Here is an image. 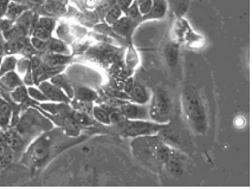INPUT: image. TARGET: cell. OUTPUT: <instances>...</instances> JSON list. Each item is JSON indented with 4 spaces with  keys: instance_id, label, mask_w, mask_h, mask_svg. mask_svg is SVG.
<instances>
[{
    "instance_id": "obj_1",
    "label": "cell",
    "mask_w": 252,
    "mask_h": 190,
    "mask_svg": "<svg viewBox=\"0 0 252 190\" xmlns=\"http://www.w3.org/2000/svg\"><path fill=\"white\" fill-rule=\"evenodd\" d=\"M131 147L137 159L153 165H165L167 159L173 150L165 142L151 136L135 137Z\"/></svg>"
},
{
    "instance_id": "obj_2",
    "label": "cell",
    "mask_w": 252,
    "mask_h": 190,
    "mask_svg": "<svg viewBox=\"0 0 252 190\" xmlns=\"http://www.w3.org/2000/svg\"><path fill=\"white\" fill-rule=\"evenodd\" d=\"M181 107L187 122L191 125L195 133L205 134L207 130V116L206 110L201 101L200 95L197 89L193 86H186L181 96Z\"/></svg>"
},
{
    "instance_id": "obj_3",
    "label": "cell",
    "mask_w": 252,
    "mask_h": 190,
    "mask_svg": "<svg viewBox=\"0 0 252 190\" xmlns=\"http://www.w3.org/2000/svg\"><path fill=\"white\" fill-rule=\"evenodd\" d=\"M172 113V99L165 90L159 89L154 93L148 115L155 123L165 124L169 122Z\"/></svg>"
},
{
    "instance_id": "obj_4",
    "label": "cell",
    "mask_w": 252,
    "mask_h": 190,
    "mask_svg": "<svg viewBox=\"0 0 252 190\" xmlns=\"http://www.w3.org/2000/svg\"><path fill=\"white\" fill-rule=\"evenodd\" d=\"M51 128L52 123L40 116L37 111L28 110L20 117L17 130L20 135H33V134L50 130Z\"/></svg>"
},
{
    "instance_id": "obj_5",
    "label": "cell",
    "mask_w": 252,
    "mask_h": 190,
    "mask_svg": "<svg viewBox=\"0 0 252 190\" xmlns=\"http://www.w3.org/2000/svg\"><path fill=\"white\" fill-rule=\"evenodd\" d=\"M165 124L145 122L143 119H127L123 125V135L128 137L151 136L158 134Z\"/></svg>"
},
{
    "instance_id": "obj_6",
    "label": "cell",
    "mask_w": 252,
    "mask_h": 190,
    "mask_svg": "<svg viewBox=\"0 0 252 190\" xmlns=\"http://www.w3.org/2000/svg\"><path fill=\"white\" fill-rule=\"evenodd\" d=\"M174 33L179 42L187 43L192 46H197L200 44L201 37L193 31V28L184 18H180L174 26Z\"/></svg>"
},
{
    "instance_id": "obj_7",
    "label": "cell",
    "mask_w": 252,
    "mask_h": 190,
    "mask_svg": "<svg viewBox=\"0 0 252 190\" xmlns=\"http://www.w3.org/2000/svg\"><path fill=\"white\" fill-rule=\"evenodd\" d=\"M51 148V138L50 136H42L37 139L29 149V155L32 162H43L50 154Z\"/></svg>"
},
{
    "instance_id": "obj_8",
    "label": "cell",
    "mask_w": 252,
    "mask_h": 190,
    "mask_svg": "<svg viewBox=\"0 0 252 190\" xmlns=\"http://www.w3.org/2000/svg\"><path fill=\"white\" fill-rule=\"evenodd\" d=\"M38 87L49 99V102H57V103H68L70 98L58 86L52 84L51 81H44L38 84Z\"/></svg>"
},
{
    "instance_id": "obj_9",
    "label": "cell",
    "mask_w": 252,
    "mask_h": 190,
    "mask_svg": "<svg viewBox=\"0 0 252 190\" xmlns=\"http://www.w3.org/2000/svg\"><path fill=\"white\" fill-rule=\"evenodd\" d=\"M121 115L127 119H145L148 116V110L143 105L128 103L121 107Z\"/></svg>"
},
{
    "instance_id": "obj_10",
    "label": "cell",
    "mask_w": 252,
    "mask_h": 190,
    "mask_svg": "<svg viewBox=\"0 0 252 190\" xmlns=\"http://www.w3.org/2000/svg\"><path fill=\"white\" fill-rule=\"evenodd\" d=\"M165 166L167 170L171 172L172 175H174V176H179V175H181L183 174L184 166H185V161H184L183 155L178 153V151L172 150L171 155H169V157L166 161Z\"/></svg>"
},
{
    "instance_id": "obj_11",
    "label": "cell",
    "mask_w": 252,
    "mask_h": 190,
    "mask_svg": "<svg viewBox=\"0 0 252 190\" xmlns=\"http://www.w3.org/2000/svg\"><path fill=\"white\" fill-rule=\"evenodd\" d=\"M0 84H1L2 89L10 90V91H12L13 89H16V87H18L20 85H24V84H23L22 77L17 74L16 70L0 76Z\"/></svg>"
},
{
    "instance_id": "obj_12",
    "label": "cell",
    "mask_w": 252,
    "mask_h": 190,
    "mask_svg": "<svg viewBox=\"0 0 252 190\" xmlns=\"http://www.w3.org/2000/svg\"><path fill=\"white\" fill-rule=\"evenodd\" d=\"M134 27H135V23H134L133 19L128 18V17H121L113 24L114 31L122 37H129Z\"/></svg>"
},
{
    "instance_id": "obj_13",
    "label": "cell",
    "mask_w": 252,
    "mask_h": 190,
    "mask_svg": "<svg viewBox=\"0 0 252 190\" xmlns=\"http://www.w3.org/2000/svg\"><path fill=\"white\" fill-rule=\"evenodd\" d=\"M11 117H12V107L2 98L0 101V129H6L10 125Z\"/></svg>"
},
{
    "instance_id": "obj_14",
    "label": "cell",
    "mask_w": 252,
    "mask_h": 190,
    "mask_svg": "<svg viewBox=\"0 0 252 190\" xmlns=\"http://www.w3.org/2000/svg\"><path fill=\"white\" fill-rule=\"evenodd\" d=\"M51 81L52 84H55L56 86L60 87L62 91L65 93L69 98H72L75 96L74 90H72L71 85H70L68 80L65 78V76H63L62 74H57L55 75L54 77H51V81Z\"/></svg>"
},
{
    "instance_id": "obj_15",
    "label": "cell",
    "mask_w": 252,
    "mask_h": 190,
    "mask_svg": "<svg viewBox=\"0 0 252 190\" xmlns=\"http://www.w3.org/2000/svg\"><path fill=\"white\" fill-rule=\"evenodd\" d=\"M128 95H129V97L137 104L147 103L149 99V96L145 87L137 83H134V85L131 87L130 91L128 92Z\"/></svg>"
},
{
    "instance_id": "obj_16",
    "label": "cell",
    "mask_w": 252,
    "mask_h": 190,
    "mask_svg": "<svg viewBox=\"0 0 252 190\" xmlns=\"http://www.w3.org/2000/svg\"><path fill=\"white\" fill-rule=\"evenodd\" d=\"M25 11H26V7L23 6L22 4H17V2L11 1L10 4H8L5 17H6V19L10 20L11 23H13L16 22V20L18 19L19 17L25 12Z\"/></svg>"
},
{
    "instance_id": "obj_17",
    "label": "cell",
    "mask_w": 252,
    "mask_h": 190,
    "mask_svg": "<svg viewBox=\"0 0 252 190\" xmlns=\"http://www.w3.org/2000/svg\"><path fill=\"white\" fill-rule=\"evenodd\" d=\"M134 2L136 5L140 19H148L149 14L152 12V8H153L154 0H135Z\"/></svg>"
},
{
    "instance_id": "obj_18",
    "label": "cell",
    "mask_w": 252,
    "mask_h": 190,
    "mask_svg": "<svg viewBox=\"0 0 252 190\" xmlns=\"http://www.w3.org/2000/svg\"><path fill=\"white\" fill-rule=\"evenodd\" d=\"M165 57L168 65L173 68V66L177 65L178 59H179V46L175 43H169L166 46L165 50Z\"/></svg>"
},
{
    "instance_id": "obj_19",
    "label": "cell",
    "mask_w": 252,
    "mask_h": 190,
    "mask_svg": "<svg viewBox=\"0 0 252 190\" xmlns=\"http://www.w3.org/2000/svg\"><path fill=\"white\" fill-rule=\"evenodd\" d=\"M167 12V2L165 0H154L153 8L148 19H160L165 17Z\"/></svg>"
},
{
    "instance_id": "obj_20",
    "label": "cell",
    "mask_w": 252,
    "mask_h": 190,
    "mask_svg": "<svg viewBox=\"0 0 252 190\" xmlns=\"http://www.w3.org/2000/svg\"><path fill=\"white\" fill-rule=\"evenodd\" d=\"M24 44L20 39H8L4 44V52L6 55H14L22 51Z\"/></svg>"
},
{
    "instance_id": "obj_21",
    "label": "cell",
    "mask_w": 252,
    "mask_h": 190,
    "mask_svg": "<svg viewBox=\"0 0 252 190\" xmlns=\"http://www.w3.org/2000/svg\"><path fill=\"white\" fill-rule=\"evenodd\" d=\"M10 97L16 103H24L29 98L28 86L20 85L16 87V89H13L12 91H10Z\"/></svg>"
},
{
    "instance_id": "obj_22",
    "label": "cell",
    "mask_w": 252,
    "mask_h": 190,
    "mask_svg": "<svg viewBox=\"0 0 252 190\" xmlns=\"http://www.w3.org/2000/svg\"><path fill=\"white\" fill-rule=\"evenodd\" d=\"M93 115L96 118V121L102 123V124H105V125L111 124L110 113L108 112L107 109H104V108L95 105V107L93 108Z\"/></svg>"
},
{
    "instance_id": "obj_23",
    "label": "cell",
    "mask_w": 252,
    "mask_h": 190,
    "mask_svg": "<svg viewBox=\"0 0 252 190\" xmlns=\"http://www.w3.org/2000/svg\"><path fill=\"white\" fill-rule=\"evenodd\" d=\"M17 61H18V59L14 55H6L5 58H2L1 66H0V76L14 71L17 66Z\"/></svg>"
},
{
    "instance_id": "obj_24",
    "label": "cell",
    "mask_w": 252,
    "mask_h": 190,
    "mask_svg": "<svg viewBox=\"0 0 252 190\" xmlns=\"http://www.w3.org/2000/svg\"><path fill=\"white\" fill-rule=\"evenodd\" d=\"M76 97L80 101L84 102V103H87V102H93L97 99V93L93 91L92 89H88V87H80L76 92Z\"/></svg>"
},
{
    "instance_id": "obj_25",
    "label": "cell",
    "mask_w": 252,
    "mask_h": 190,
    "mask_svg": "<svg viewBox=\"0 0 252 190\" xmlns=\"http://www.w3.org/2000/svg\"><path fill=\"white\" fill-rule=\"evenodd\" d=\"M48 46L54 54H68L69 49L66 48V45L62 40L58 39H49L48 40Z\"/></svg>"
},
{
    "instance_id": "obj_26",
    "label": "cell",
    "mask_w": 252,
    "mask_h": 190,
    "mask_svg": "<svg viewBox=\"0 0 252 190\" xmlns=\"http://www.w3.org/2000/svg\"><path fill=\"white\" fill-rule=\"evenodd\" d=\"M70 60H71V57H69L68 54H52L48 57L46 63H48L50 66H58V65H64V64L69 63Z\"/></svg>"
},
{
    "instance_id": "obj_27",
    "label": "cell",
    "mask_w": 252,
    "mask_h": 190,
    "mask_svg": "<svg viewBox=\"0 0 252 190\" xmlns=\"http://www.w3.org/2000/svg\"><path fill=\"white\" fill-rule=\"evenodd\" d=\"M5 139H6V143L13 149V150H18V149L22 148V138H20L19 133L10 131V133H7L6 136H5Z\"/></svg>"
},
{
    "instance_id": "obj_28",
    "label": "cell",
    "mask_w": 252,
    "mask_h": 190,
    "mask_svg": "<svg viewBox=\"0 0 252 190\" xmlns=\"http://www.w3.org/2000/svg\"><path fill=\"white\" fill-rule=\"evenodd\" d=\"M121 17H122L121 7H120L119 5H114V6H111L109 8V11H108L107 14H105V22H107L108 24L113 25L114 23L117 22Z\"/></svg>"
},
{
    "instance_id": "obj_29",
    "label": "cell",
    "mask_w": 252,
    "mask_h": 190,
    "mask_svg": "<svg viewBox=\"0 0 252 190\" xmlns=\"http://www.w3.org/2000/svg\"><path fill=\"white\" fill-rule=\"evenodd\" d=\"M31 69H32V66H31L30 58L25 57V58H22V59L17 61L16 71H17V74L22 77V80H23V77H24V76L28 74Z\"/></svg>"
},
{
    "instance_id": "obj_30",
    "label": "cell",
    "mask_w": 252,
    "mask_h": 190,
    "mask_svg": "<svg viewBox=\"0 0 252 190\" xmlns=\"http://www.w3.org/2000/svg\"><path fill=\"white\" fill-rule=\"evenodd\" d=\"M28 92H29V97L36 99L38 102H49L48 97L40 91L39 87H34L33 85L28 86Z\"/></svg>"
},
{
    "instance_id": "obj_31",
    "label": "cell",
    "mask_w": 252,
    "mask_h": 190,
    "mask_svg": "<svg viewBox=\"0 0 252 190\" xmlns=\"http://www.w3.org/2000/svg\"><path fill=\"white\" fill-rule=\"evenodd\" d=\"M50 36H51V33L38 24L34 26L33 31H32V37H36L38 39H42V40H46V42L50 39Z\"/></svg>"
},
{
    "instance_id": "obj_32",
    "label": "cell",
    "mask_w": 252,
    "mask_h": 190,
    "mask_svg": "<svg viewBox=\"0 0 252 190\" xmlns=\"http://www.w3.org/2000/svg\"><path fill=\"white\" fill-rule=\"evenodd\" d=\"M37 24L45 28L46 31H49L50 33H52V31H54L55 27H56L55 20L51 19V18H48V17H42V18L38 19Z\"/></svg>"
},
{
    "instance_id": "obj_33",
    "label": "cell",
    "mask_w": 252,
    "mask_h": 190,
    "mask_svg": "<svg viewBox=\"0 0 252 190\" xmlns=\"http://www.w3.org/2000/svg\"><path fill=\"white\" fill-rule=\"evenodd\" d=\"M74 118H75V121L78 123V124H83V125H89L90 124L89 117H88L86 113L76 112Z\"/></svg>"
},
{
    "instance_id": "obj_34",
    "label": "cell",
    "mask_w": 252,
    "mask_h": 190,
    "mask_svg": "<svg viewBox=\"0 0 252 190\" xmlns=\"http://www.w3.org/2000/svg\"><path fill=\"white\" fill-rule=\"evenodd\" d=\"M48 42L46 40H42V39H38L36 37H32L31 38V45L33 46L36 50H42L46 46Z\"/></svg>"
},
{
    "instance_id": "obj_35",
    "label": "cell",
    "mask_w": 252,
    "mask_h": 190,
    "mask_svg": "<svg viewBox=\"0 0 252 190\" xmlns=\"http://www.w3.org/2000/svg\"><path fill=\"white\" fill-rule=\"evenodd\" d=\"M34 50H36V49H34L32 45H24L20 52H22V54H24L26 58H31L32 55L34 54Z\"/></svg>"
},
{
    "instance_id": "obj_36",
    "label": "cell",
    "mask_w": 252,
    "mask_h": 190,
    "mask_svg": "<svg viewBox=\"0 0 252 190\" xmlns=\"http://www.w3.org/2000/svg\"><path fill=\"white\" fill-rule=\"evenodd\" d=\"M8 4H10V0H0V19H2L6 14Z\"/></svg>"
},
{
    "instance_id": "obj_37",
    "label": "cell",
    "mask_w": 252,
    "mask_h": 190,
    "mask_svg": "<svg viewBox=\"0 0 252 190\" xmlns=\"http://www.w3.org/2000/svg\"><path fill=\"white\" fill-rule=\"evenodd\" d=\"M133 4V0H120L119 1V6L121 7L122 12L125 11V12H127L128 8L130 7V5Z\"/></svg>"
},
{
    "instance_id": "obj_38",
    "label": "cell",
    "mask_w": 252,
    "mask_h": 190,
    "mask_svg": "<svg viewBox=\"0 0 252 190\" xmlns=\"http://www.w3.org/2000/svg\"><path fill=\"white\" fill-rule=\"evenodd\" d=\"M5 42H6V40H5V37H4V34H2V32L0 31V46H4Z\"/></svg>"
},
{
    "instance_id": "obj_39",
    "label": "cell",
    "mask_w": 252,
    "mask_h": 190,
    "mask_svg": "<svg viewBox=\"0 0 252 190\" xmlns=\"http://www.w3.org/2000/svg\"><path fill=\"white\" fill-rule=\"evenodd\" d=\"M29 1L32 2V4H36V5H40V4H44V2L46 1V0H29Z\"/></svg>"
},
{
    "instance_id": "obj_40",
    "label": "cell",
    "mask_w": 252,
    "mask_h": 190,
    "mask_svg": "<svg viewBox=\"0 0 252 190\" xmlns=\"http://www.w3.org/2000/svg\"><path fill=\"white\" fill-rule=\"evenodd\" d=\"M5 52H4V48L2 46H0V57H4Z\"/></svg>"
},
{
    "instance_id": "obj_41",
    "label": "cell",
    "mask_w": 252,
    "mask_h": 190,
    "mask_svg": "<svg viewBox=\"0 0 252 190\" xmlns=\"http://www.w3.org/2000/svg\"><path fill=\"white\" fill-rule=\"evenodd\" d=\"M12 2H17V4H23V2L25 1V0H11Z\"/></svg>"
},
{
    "instance_id": "obj_42",
    "label": "cell",
    "mask_w": 252,
    "mask_h": 190,
    "mask_svg": "<svg viewBox=\"0 0 252 190\" xmlns=\"http://www.w3.org/2000/svg\"><path fill=\"white\" fill-rule=\"evenodd\" d=\"M1 63H2V57H0V66H1Z\"/></svg>"
},
{
    "instance_id": "obj_43",
    "label": "cell",
    "mask_w": 252,
    "mask_h": 190,
    "mask_svg": "<svg viewBox=\"0 0 252 190\" xmlns=\"http://www.w3.org/2000/svg\"><path fill=\"white\" fill-rule=\"evenodd\" d=\"M1 99H2V97H1V96H0V101H1Z\"/></svg>"
}]
</instances>
